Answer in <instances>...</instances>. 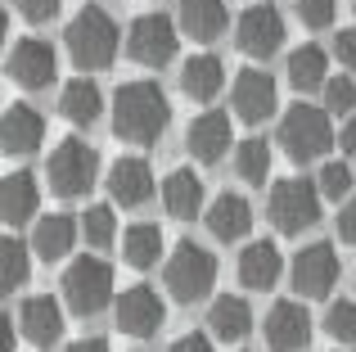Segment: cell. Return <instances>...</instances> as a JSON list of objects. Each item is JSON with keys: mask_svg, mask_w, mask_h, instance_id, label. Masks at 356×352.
Here are the masks:
<instances>
[{"mask_svg": "<svg viewBox=\"0 0 356 352\" xmlns=\"http://www.w3.org/2000/svg\"><path fill=\"white\" fill-rule=\"evenodd\" d=\"M293 289L302 294V298H330V289L339 285V253H334V244H325V239H316V244H302L293 253Z\"/></svg>", "mask_w": 356, "mask_h": 352, "instance_id": "obj_10", "label": "cell"}, {"mask_svg": "<svg viewBox=\"0 0 356 352\" xmlns=\"http://www.w3.org/2000/svg\"><path fill=\"white\" fill-rule=\"evenodd\" d=\"M230 141H235V136H230V118L217 113V109L199 113L190 122V131H185V150H190L199 163H221L226 150H230Z\"/></svg>", "mask_w": 356, "mask_h": 352, "instance_id": "obj_18", "label": "cell"}, {"mask_svg": "<svg viewBox=\"0 0 356 352\" xmlns=\"http://www.w3.org/2000/svg\"><path fill=\"white\" fill-rule=\"evenodd\" d=\"M5 72L18 81L23 90H45L59 72V59L54 50L41 41V36H23V41L9 45V59H5Z\"/></svg>", "mask_w": 356, "mask_h": 352, "instance_id": "obj_11", "label": "cell"}, {"mask_svg": "<svg viewBox=\"0 0 356 352\" xmlns=\"http://www.w3.org/2000/svg\"><path fill=\"white\" fill-rule=\"evenodd\" d=\"M325 109H330V113H352L356 109V81L352 77H330L325 81Z\"/></svg>", "mask_w": 356, "mask_h": 352, "instance_id": "obj_35", "label": "cell"}, {"mask_svg": "<svg viewBox=\"0 0 356 352\" xmlns=\"http://www.w3.org/2000/svg\"><path fill=\"white\" fill-rule=\"evenodd\" d=\"M221 86H226V63H221L217 54H190V59L181 63V90L190 99L208 104V99L221 95Z\"/></svg>", "mask_w": 356, "mask_h": 352, "instance_id": "obj_25", "label": "cell"}, {"mask_svg": "<svg viewBox=\"0 0 356 352\" xmlns=\"http://www.w3.org/2000/svg\"><path fill=\"white\" fill-rule=\"evenodd\" d=\"M172 122V104H167L158 81H122L113 95V136L127 145H158Z\"/></svg>", "mask_w": 356, "mask_h": 352, "instance_id": "obj_1", "label": "cell"}, {"mask_svg": "<svg viewBox=\"0 0 356 352\" xmlns=\"http://www.w3.org/2000/svg\"><path fill=\"white\" fill-rule=\"evenodd\" d=\"M176 45H181V23H172L167 14H140L127 27V54L140 68H163L176 59Z\"/></svg>", "mask_w": 356, "mask_h": 352, "instance_id": "obj_8", "label": "cell"}, {"mask_svg": "<svg viewBox=\"0 0 356 352\" xmlns=\"http://www.w3.org/2000/svg\"><path fill=\"white\" fill-rule=\"evenodd\" d=\"M235 45L248 59H270V54L284 45V14H280L275 5H266V0L248 5L235 23Z\"/></svg>", "mask_w": 356, "mask_h": 352, "instance_id": "obj_9", "label": "cell"}, {"mask_svg": "<svg viewBox=\"0 0 356 352\" xmlns=\"http://www.w3.org/2000/svg\"><path fill=\"white\" fill-rule=\"evenodd\" d=\"M235 176L248 185H266L270 176V145L261 136H248V141L235 145Z\"/></svg>", "mask_w": 356, "mask_h": 352, "instance_id": "obj_31", "label": "cell"}, {"mask_svg": "<svg viewBox=\"0 0 356 352\" xmlns=\"http://www.w3.org/2000/svg\"><path fill=\"white\" fill-rule=\"evenodd\" d=\"M334 226H339V239H343V244H356V194L339 208V221H334Z\"/></svg>", "mask_w": 356, "mask_h": 352, "instance_id": "obj_39", "label": "cell"}, {"mask_svg": "<svg viewBox=\"0 0 356 352\" xmlns=\"http://www.w3.org/2000/svg\"><path fill=\"white\" fill-rule=\"evenodd\" d=\"M275 77L261 68H243L235 72V86H230V104H235L239 122H266L275 113Z\"/></svg>", "mask_w": 356, "mask_h": 352, "instance_id": "obj_13", "label": "cell"}, {"mask_svg": "<svg viewBox=\"0 0 356 352\" xmlns=\"http://www.w3.org/2000/svg\"><path fill=\"white\" fill-rule=\"evenodd\" d=\"M208 330H212V339H221V344H239V339L252 330L248 298H239V294H221V298L208 307Z\"/></svg>", "mask_w": 356, "mask_h": 352, "instance_id": "obj_26", "label": "cell"}, {"mask_svg": "<svg viewBox=\"0 0 356 352\" xmlns=\"http://www.w3.org/2000/svg\"><path fill=\"white\" fill-rule=\"evenodd\" d=\"M235 271L243 289H270L280 280V271H284V257H280V248L270 239H252V244H243Z\"/></svg>", "mask_w": 356, "mask_h": 352, "instance_id": "obj_20", "label": "cell"}, {"mask_svg": "<svg viewBox=\"0 0 356 352\" xmlns=\"http://www.w3.org/2000/svg\"><path fill=\"white\" fill-rule=\"evenodd\" d=\"M163 208H167V217H176V221L199 217V212H203V181H199V172H194V168L167 172V181H163Z\"/></svg>", "mask_w": 356, "mask_h": 352, "instance_id": "obj_24", "label": "cell"}, {"mask_svg": "<svg viewBox=\"0 0 356 352\" xmlns=\"http://www.w3.org/2000/svg\"><path fill=\"white\" fill-rule=\"evenodd\" d=\"M113 235H118L113 208H108V203H90V208L81 212V239H86L90 248H108Z\"/></svg>", "mask_w": 356, "mask_h": 352, "instance_id": "obj_32", "label": "cell"}, {"mask_svg": "<svg viewBox=\"0 0 356 352\" xmlns=\"http://www.w3.org/2000/svg\"><path fill=\"white\" fill-rule=\"evenodd\" d=\"M284 77L293 90H325V81H330V54L321 45H298L284 63Z\"/></svg>", "mask_w": 356, "mask_h": 352, "instance_id": "obj_28", "label": "cell"}, {"mask_svg": "<svg viewBox=\"0 0 356 352\" xmlns=\"http://www.w3.org/2000/svg\"><path fill=\"white\" fill-rule=\"evenodd\" d=\"M208 230L221 239V244H235V239H243L252 230V203L243 199V194H235V190L217 194V199L208 203Z\"/></svg>", "mask_w": 356, "mask_h": 352, "instance_id": "obj_21", "label": "cell"}, {"mask_svg": "<svg viewBox=\"0 0 356 352\" xmlns=\"http://www.w3.org/2000/svg\"><path fill=\"white\" fill-rule=\"evenodd\" d=\"M316 185H321V194L325 199H352V185H356V176H352V168L348 163H325L321 168V176H316Z\"/></svg>", "mask_w": 356, "mask_h": 352, "instance_id": "obj_34", "label": "cell"}, {"mask_svg": "<svg viewBox=\"0 0 356 352\" xmlns=\"http://www.w3.org/2000/svg\"><path fill=\"white\" fill-rule=\"evenodd\" d=\"M113 317H118L122 335L154 339L158 330H163V321H167V307H163V298H158V289H149V285H131V289H122Z\"/></svg>", "mask_w": 356, "mask_h": 352, "instance_id": "obj_12", "label": "cell"}, {"mask_svg": "<svg viewBox=\"0 0 356 352\" xmlns=\"http://www.w3.org/2000/svg\"><path fill=\"white\" fill-rule=\"evenodd\" d=\"M334 145V127H330V109L316 104H289L280 118V150L293 163H312L321 154H330Z\"/></svg>", "mask_w": 356, "mask_h": 352, "instance_id": "obj_4", "label": "cell"}, {"mask_svg": "<svg viewBox=\"0 0 356 352\" xmlns=\"http://www.w3.org/2000/svg\"><path fill=\"white\" fill-rule=\"evenodd\" d=\"M36 203H41V185L32 172H9L0 181V217L5 226H23L36 217Z\"/></svg>", "mask_w": 356, "mask_h": 352, "instance_id": "obj_23", "label": "cell"}, {"mask_svg": "<svg viewBox=\"0 0 356 352\" xmlns=\"http://www.w3.org/2000/svg\"><path fill=\"white\" fill-rule=\"evenodd\" d=\"M45 176H50V190L59 199H81L99 176V154L81 136H68V141L54 145L50 163H45Z\"/></svg>", "mask_w": 356, "mask_h": 352, "instance_id": "obj_6", "label": "cell"}, {"mask_svg": "<svg viewBox=\"0 0 356 352\" xmlns=\"http://www.w3.org/2000/svg\"><path fill=\"white\" fill-rule=\"evenodd\" d=\"M163 280H167V294L176 303H199L217 285V257L203 244H194V239H181L163 266Z\"/></svg>", "mask_w": 356, "mask_h": 352, "instance_id": "obj_5", "label": "cell"}, {"mask_svg": "<svg viewBox=\"0 0 356 352\" xmlns=\"http://www.w3.org/2000/svg\"><path fill=\"white\" fill-rule=\"evenodd\" d=\"M63 0H14V9L27 18V23H50L54 14H59Z\"/></svg>", "mask_w": 356, "mask_h": 352, "instance_id": "obj_37", "label": "cell"}, {"mask_svg": "<svg viewBox=\"0 0 356 352\" xmlns=\"http://www.w3.org/2000/svg\"><path fill=\"white\" fill-rule=\"evenodd\" d=\"M63 303L77 317H95L113 303V266L104 257H77L63 271Z\"/></svg>", "mask_w": 356, "mask_h": 352, "instance_id": "obj_7", "label": "cell"}, {"mask_svg": "<svg viewBox=\"0 0 356 352\" xmlns=\"http://www.w3.org/2000/svg\"><path fill=\"white\" fill-rule=\"evenodd\" d=\"M77 239H81V217L50 212V217H41V221H36V230H32V253L45 257V262H59V257L72 253Z\"/></svg>", "mask_w": 356, "mask_h": 352, "instance_id": "obj_19", "label": "cell"}, {"mask_svg": "<svg viewBox=\"0 0 356 352\" xmlns=\"http://www.w3.org/2000/svg\"><path fill=\"white\" fill-rule=\"evenodd\" d=\"M59 113L68 118L72 127L99 122V113H104V90H99L90 77H72L68 86L59 90Z\"/></svg>", "mask_w": 356, "mask_h": 352, "instance_id": "obj_27", "label": "cell"}, {"mask_svg": "<svg viewBox=\"0 0 356 352\" xmlns=\"http://www.w3.org/2000/svg\"><path fill=\"white\" fill-rule=\"evenodd\" d=\"M334 59H339L343 68H356V27H343V32L334 36Z\"/></svg>", "mask_w": 356, "mask_h": 352, "instance_id": "obj_38", "label": "cell"}, {"mask_svg": "<svg viewBox=\"0 0 356 352\" xmlns=\"http://www.w3.org/2000/svg\"><path fill=\"white\" fill-rule=\"evenodd\" d=\"M41 141H45V118L32 104H9L0 113V150L9 159H23V154L41 150Z\"/></svg>", "mask_w": 356, "mask_h": 352, "instance_id": "obj_15", "label": "cell"}, {"mask_svg": "<svg viewBox=\"0 0 356 352\" xmlns=\"http://www.w3.org/2000/svg\"><path fill=\"white\" fill-rule=\"evenodd\" d=\"M266 348L270 352H302L307 339H312V317H307L302 303L293 298H280L275 307L266 312Z\"/></svg>", "mask_w": 356, "mask_h": 352, "instance_id": "obj_14", "label": "cell"}, {"mask_svg": "<svg viewBox=\"0 0 356 352\" xmlns=\"http://www.w3.org/2000/svg\"><path fill=\"white\" fill-rule=\"evenodd\" d=\"M321 185L307 181V176H284V181L270 185V199H266V217L275 230H284V235H302V230H312L316 221H321Z\"/></svg>", "mask_w": 356, "mask_h": 352, "instance_id": "obj_3", "label": "cell"}, {"mask_svg": "<svg viewBox=\"0 0 356 352\" xmlns=\"http://www.w3.org/2000/svg\"><path fill=\"white\" fill-rule=\"evenodd\" d=\"M176 23H181V32L190 41H217L230 27V9H226V0H181Z\"/></svg>", "mask_w": 356, "mask_h": 352, "instance_id": "obj_22", "label": "cell"}, {"mask_svg": "<svg viewBox=\"0 0 356 352\" xmlns=\"http://www.w3.org/2000/svg\"><path fill=\"white\" fill-rule=\"evenodd\" d=\"M339 352H348V348H339Z\"/></svg>", "mask_w": 356, "mask_h": 352, "instance_id": "obj_43", "label": "cell"}, {"mask_svg": "<svg viewBox=\"0 0 356 352\" xmlns=\"http://www.w3.org/2000/svg\"><path fill=\"white\" fill-rule=\"evenodd\" d=\"M68 352H113V348L104 339H77V344H68Z\"/></svg>", "mask_w": 356, "mask_h": 352, "instance_id": "obj_42", "label": "cell"}, {"mask_svg": "<svg viewBox=\"0 0 356 352\" xmlns=\"http://www.w3.org/2000/svg\"><path fill=\"white\" fill-rule=\"evenodd\" d=\"M172 352H217V344H212V335H203V330H190V335H181L172 344Z\"/></svg>", "mask_w": 356, "mask_h": 352, "instance_id": "obj_40", "label": "cell"}, {"mask_svg": "<svg viewBox=\"0 0 356 352\" xmlns=\"http://www.w3.org/2000/svg\"><path fill=\"white\" fill-rule=\"evenodd\" d=\"M339 150L348 154V159H356V118H348V122H343V131H339Z\"/></svg>", "mask_w": 356, "mask_h": 352, "instance_id": "obj_41", "label": "cell"}, {"mask_svg": "<svg viewBox=\"0 0 356 352\" xmlns=\"http://www.w3.org/2000/svg\"><path fill=\"white\" fill-rule=\"evenodd\" d=\"M104 185H108V199L113 203L140 208V203H149V194H154V168H149L145 159H136V154H127V159H118L113 168H108Z\"/></svg>", "mask_w": 356, "mask_h": 352, "instance_id": "obj_17", "label": "cell"}, {"mask_svg": "<svg viewBox=\"0 0 356 352\" xmlns=\"http://www.w3.org/2000/svg\"><path fill=\"white\" fill-rule=\"evenodd\" d=\"M122 257H127V266H136V271L158 266V257H163V230H158L154 221L127 226L122 230Z\"/></svg>", "mask_w": 356, "mask_h": 352, "instance_id": "obj_29", "label": "cell"}, {"mask_svg": "<svg viewBox=\"0 0 356 352\" xmlns=\"http://www.w3.org/2000/svg\"><path fill=\"white\" fill-rule=\"evenodd\" d=\"M325 335H330L334 344H356V303L352 298L330 303V312H325Z\"/></svg>", "mask_w": 356, "mask_h": 352, "instance_id": "obj_33", "label": "cell"}, {"mask_svg": "<svg viewBox=\"0 0 356 352\" xmlns=\"http://www.w3.org/2000/svg\"><path fill=\"white\" fill-rule=\"evenodd\" d=\"M27 275H32V248H27L23 239L5 235L0 239V285H5V294L23 289Z\"/></svg>", "mask_w": 356, "mask_h": 352, "instance_id": "obj_30", "label": "cell"}, {"mask_svg": "<svg viewBox=\"0 0 356 352\" xmlns=\"http://www.w3.org/2000/svg\"><path fill=\"white\" fill-rule=\"evenodd\" d=\"M298 18H302L307 27H316V32H321V27H330L334 23V14H339V5H334V0H298Z\"/></svg>", "mask_w": 356, "mask_h": 352, "instance_id": "obj_36", "label": "cell"}, {"mask_svg": "<svg viewBox=\"0 0 356 352\" xmlns=\"http://www.w3.org/2000/svg\"><path fill=\"white\" fill-rule=\"evenodd\" d=\"M18 330H23L27 344L50 348L63 339V307L50 298V294H32V298L18 303Z\"/></svg>", "mask_w": 356, "mask_h": 352, "instance_id": "obj_16", "label": "cell"}, {"mask_svg": "<svg viewBox=\"0 0 356 352\" xmlns=\"http://www.w3.org/2000/svg\"><path fill=\"white\" fill-rule=\"evenodd\" d=\"M63 45H68V59L77 63L81 72H104L108 63L118 59V45H122V32L113 23V14L99 5H86L72 14L68 32H63Z\"/></svg>", "mask_w": 356, "mask_h": 352, "instance_id": "obj_2", "label": "cell"}]
</instances>
